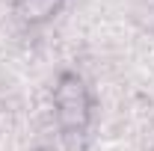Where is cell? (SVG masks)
I'll return each instance as SVG.
<instances>
[{
  "instance_id": "1",
  "label": "cell",
  "mask_w": 154,
  "mask_h": 151,
  "mask_svg": "<svg viewBox=\"0 0 154 151\" xmlns=\"http://www.w3.org/2000/svg\"><path fill=\"white\" fill-rule=\"evenodd\" d=\"M54 116H57L59 131L68 133V136H80L89 128L92 98H89L86 83L77 74H62L57 80V89H54Z\"/></svg>"
},
{
  "instance_id": "2",
  "label": "cell",
  "mask_w": 154,
  "mask_h": 151,
  "mask_svg": "<svg viewBox=\"0 0 154 151\" xmlns=\"http://www.w3.org/2000/svg\"><path fill=\"white\" fill-rule=\"evenodd\" d=\"M59 6L62 0H15V12L27 24H45L59 12Z\"/></svg>"
},
{
  "instance_id": "3",
  "label": "cell",
  "mask_w": 154,
  "mask_h": 151,
  "mask_svg": "<svg viewBox=\"0 0 154 151\" xmlns=\"http://www.w3.org/2000/svg\"><path fill=\"white\" fill-rule=\"evenodd\" d=\"M134 18L145 27V30H154V0H139L134 6Z\"/></svg>"
}]
</instances>
